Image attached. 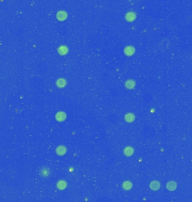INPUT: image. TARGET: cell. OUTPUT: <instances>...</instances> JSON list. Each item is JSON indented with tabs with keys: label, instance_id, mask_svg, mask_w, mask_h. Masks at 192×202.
Segmentation results:
<instances>
[{
	"label": "cell",
	"instance_id": "4fadbf2b",
	"mask_svg": "<svg viewBox=\"0 0 192 202\" xmlns=\"http://www.w3.org/2000/svg\"><path fill=\"white\" fill-rule=\"evenodd\" d=\"M66 185H67L66 182L64 181H60L57 183V185L58 189H60V190H64V189L66 188Z\"/></svg>",
	"mask_w": 192,
	"mask_h": 202
},
{
	"label": "cell",
	"instance_id": "9a60e30c",
	"mask_svg": "<svg viewBox=\"0 0 192 202\" xmlns=\"http://www.w3.org/2000/svg\"><path fill=\"white\" fill-rule=\"evenodd\" d=\"M133 185L129 181H125L124 182L123 184V188L125 190H129L131 189V188H132Z\"/></svg>",
	"mask_w": 192,
	"mask_h": 202
},
{
	"label": "cell",
	"instance_id": "5b68a950",
	"mask_svg": "<svg viewBox=\"0 0 192 202\" xmlns=\"http://www.w3.org/2000/svg\"><path fill=\"white\" fill-rule=\"evenodd\" d=\"M56 153L58 154L59 156H63L64 155L66 152V148L65 146L60 145L58 146L56 149Z\"/></svg>",
	"mask_w": 192,
	"mask_h": 202
},
{
	"label": "cell",
	"instance_id": "6da1fadb",
	"mask_svg": "<svg viewBox=\"0 0 192 202\" xmlns=\"http://www.w3.org/2000/svg\"><path fill=\"white\" fill-rule=\"evenodd\" d=\"M55 117L57 121H59V122H62L66 119V115L64 112H58L56 114Z\"/></svg>",
	"mask_w": 192,
	"mask_h": 202
},
{
	"label": "cell",
	"instance_id": "8fae6325",
	"mask_svg": "<svg viewBox=\"0 0 192 202\" xmlns=\"http://www.w3.org/2000/svg\"><path fill=\"white\" fill-rule=\"evenodd\" d=\"M136 85V83H135L133 80H129L125 83V87L128 89H132Z\"/></svg>",
	"mask_w": 192,
	"mask_h": 202
},
{
	"label": "cell",
	"instance_id": "7a4b0ae2",
	"mask_svg": "<svg viewBox=\"0 0 192 202\" xmlns=\"http://www.w3.org/2000/svg\"><path fill=\"white\" fill-rule=\"evenodd\" d=\"M149 187L153 191L159 190L160 188V183L157 181H153L149 184Z\"/></svg>",
	"mask_w": 192,
	"mask_h": 202
},
{
	"label": "cell",
	"instance_id": "5bb4252c",
	"mask_svg": "<svg viewBox=\"0 0 192 202\" xmlns=\"http://www.w3.org/2000/svg\"><path fill=\"white\" fill-rule=\"evenodd\" d=\"M165 40L166 39L163 40L161 42V43H160V47H161L160 48L164 49V50L168 48V46H169V44H170L169 42H168V40L166 39V42H165Z\"/></svg>",
	"mask_w": 192,
	"mask_h": 202
},
{
	"label": "cell",
	"instance_id": "7c38bea8",
	"mask_svg": "<svg viewBox=\"0 0 192 202\" xmlns=\"http://www.w3.org/2000/svg\"><path fill=\"white\" fill-rule=\"evenodd\" d=\"M135 116L133 114H128L125 116V120L128 122H132L134 120Z\"/></svg>",
	"mask_w": 192,
	"mask_h": 202
},
{
	"label": "cell",
	"instance_id": "2e32d148",
	"mask_svg": "<svg viewBox=\"0 0 192 202\" xmlns=\"http://www.w3.org/2000/svg\"><path fill=\"white\" fill-rule=\"evenodd\" d=\"M41 174L42 176H48V175L50 174V171L47 168H45L44 169H42L41 171Z\"/></svg>",
	"mask_w": 192,
	"mask_h": 202
},
{
	"label": "cell",
	"instance_id": "9c48e42d",
	"mask_svg": "<svg viewBox=\"0 0 192 202\" xmlns=\"http://www.w3.org/2000/svg\"><path fill=\"white\" fill-rule=\"evenodd\" d=\"M58 54H60L61 55H65L68 52V49H67L66 46H61L58 48Z\"/></svg>",
	"mask_w": 192,
	"mask_h": 202
},
{
	"label": "cell",
	"instance_id": "8992f818",
	"mask_svg": "<svg viewBox=\"0 0 192 202\" xmlns=\"http://www.w3.org/2000/svg\"><path fill=\"white\" fill-rule=\"evenodd\" d=\"M136 18V15L134 12H129L126 14L125 19L128 22H133L134 21Z\"/></svg>",
	"mask_w": 192,
	"mask_h": 202
},
{
	"label": "cell",
	"instance_id": "52a82bcc",
	"mask_svg": "<svg viewBox=\"0 0 192 202\" xmlns=\"http://www.w3.org/2000/svg\"><path fill=\"white\" fill-rule=\"evenodd\" d=\"M166 188L170 191H174L177 188V184L175 181H170L166 185Z\"/></svg>",
	"mask_w": 192,
	"mask_h": 202
},
{
	"label": "cell",
	"instance_id": "3957f363",
	"mask_svg": "<svg viewBox=\"0 0 192 202\" xmlns=\"http://www.w3.org/2000/svg\"><path fill=\"white\" fill-rule=\"evenodd\" d=\"M135 52V48L133 46H127L124 49V53L127 56H132Z\"/></svg>",
	"mask_w": 192,
	"mask_h": 202
},
{
	"label": "cell",
	"instance_id": "277c9868",
	"mask_svg": "<svg viewBox=\"0 0 192 202\" xmlns=\"http://www.w3.org/2000/svg\"><path fill=\"white\" fill-rule=\"evenodd\" d=\"M67 16V14L64 11H60L57 14V18L58 20L63 21L66 19Z\"/></svg>",
	"mask_w": 192,
	"mask_h": 202
},
{
	"label": "cell",
	"instance_id": "30bf717a",
	"mask_svg": "<svg viewBox=\"0 0 192 202\" xmlns=\"http://www.w3.org/2000/svg\"><path fill=\"white\" fill-rule=\"evenodd\" d=\"M66 80L63 78L58 79L56 82V85L58 87H59V88H63V87H64L66 86Z\"/></svg>",
	"mask_w": 192,
	"mask_h": 202
},
{
	"label": "cell",
	"instance_id": "ba28073f",
	"mask_svg": "<svg viewBox=\"0 0 192 202\" xmlns=\"http://www.w3.org/2000/svg\"><path fill=\"white\" fill-rule=\"evenodd\" d=\"M124 153L125 156H130L134 153V149L131 146H128L124 149Z\"/></svg>",
	"mask_w": 192,
	"mask_h": 202
}]
</instances>
